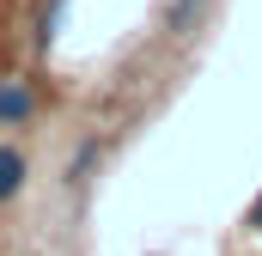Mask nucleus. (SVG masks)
I'll return each mask as SVG.
<instances>
[{
	"label": "nucleus",
	"mask_w": 262,
	"mask_h": 256,
	"mask_svg": "<svg viewBox=\"0 0 262 256\" xmlns=\"http://www.w3.org/2000/svg\"><path fill=\"white\" fill-rule=\"evenodd\" d=\"M37 110H43L37 79H25V73H0V128H31Z\"/></svg>",
	"instance_id": "1"
},
{
	"label": "nucleus",
	"mask_w": 262,
	"mask_h": 256,
	"mask_svg": "<svg viewBox=\"0 0 262 256\" xmlns=\"http://www.w3.org/2000/svg\"><path fill=\"white\" fill-rule=\"evenodd\" d=\"M25 183H31V153H25L18 140H0V207L18 201Z\"/></svg>",
	"instance_id": "2"
},
{
	"label": "nucleus",
	"mask_w": 262,
	"mask_h": 256,
	"mask_svg": "<svg viewBox=\"0 0 262 256\" xmlns=\"http://www.w3.org/2000/svg\"><path fill=\"white\" fill-rule=\"evenodd\" d=\"M98 159H104V140H98V134H85V140L73 146V159L61 165V183H67V195H85L92 171H98Z\"/></svg>",
	"instance_id": "3"
},
{
	"label": "nucleus",
	"mask_w": 262,
	"mask_h": 256,
	"mask_svg": "<svg viewBox=\"0 0 262 256\" xmlns=\"http://www.w3.org/2000/svg\"><path fill=\"white\" fill-rule=\"evenodd\" d=\"M73 0H43V12H37V31H31V43H37V55H49L55 49V37H61V18Z\"/></svg>",
	"instance_id": "4"
},
{
	"label": "nucleus",
	"mask_w": 262,
	"mask_h": 256,
	"mask_svg": "<svg viewBox=\"0 0 262 256\" xmlns=\"http://www.w3.org/2000/svg\"><path fill=\"white\" fill-rule=\"evenodd\" d=\"M201 12H207V0H171V6H165V31H171V37H189L201 25Z\"/></svg>",
	"instance_id": "5"
},
{
	"label": "nucleus",
	"mask_w": 262,
	"mask_h": 256,
	"mask_svg": "<svg viewBox=\"0 0 262 256\" xmlns=\"http://www.w3.org/2000/svg\"><path fill=\"white\" fill-rule=\"evenodd\" d=\"M244 226H250V232H256V238H262V201H256V207H250V220H244Z\"/></svg>",
	"instance_id": "6"
},
{
	"label": "nucleus",
	"mask_w": 262,
	"mask_h": 256,
	"mask_svg": "<svg viewBox=\"0 0 262 256\" xmlns=\"http://www.w3.org/2000/svg\"><path fill=\"white\" fill-rule=\"evenodd\" d=\"M256 201H262V195H256Z\"/></svg>",
	"instance_id": "7"
}]
</instances>
